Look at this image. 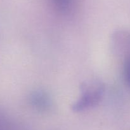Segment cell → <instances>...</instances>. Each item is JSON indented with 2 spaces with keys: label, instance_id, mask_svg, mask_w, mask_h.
I'll list each match as a JSON object with an SVG mask.
<instances>
[{
  "label": "cell",
  "instance_id": "obj_1",
  "mask_svg": "<svg viewBox=\"0 0 130 130\" xmlns=\"http://www.w3.org/2000/svg\"><path fill=\"white\" fill-rule=\"evenodd\" d=\"M104 87L100 84L83 85L82 94L72 106L73 110L79 112L96 105L102 97Z\"/></svg>",
  "mask_w": 130,
  "mask_h": 130
},
{
  "label": "cell",
  "instance_id": "obj_3",
  "mask_svg": "<svg viewBox=\"0 0 130 130\" xmlns=\"http://www.w3.org/2000/svg\"><path fill=\"white\" fill-rule=\"evenodd\" d=\"M55 8L61 12H67L71 8L72 0H50Z\"/></svg>",
  "mask_w": 130,
  "mask_h": 130
},
{
  "label": "cell",
  "instance_id": "obj_2",
  "mask_svg": "<svg viewBox=\"0 0 130 130\" xmlns=\"http://www.w3.org/2000/svg\"><path fill=\"white\" fill-rule=\"evenodd\" d=\"M31 101L33 105L39 109H46L50 105V101L48 96L42 91H38L32 95Z\"/></svg>",
  "mask_w": 130,
  "mask_h": 130
},
{
  "label": "cell",
  "instance_id": "obj_4",
  "mask_svg": "<svg viewBox=\"0 0 130 130\" xmlns=\"http://www.w3.org/2000/svg\"><path fill=\"white\" fill-rule=\"evenodd\" d=\"M124 75L127 84L130 87V56L126 59L124 62Z\"/></svg>",
  "mask_w": 130,
  "mask_h": 130
}]
</instances>
